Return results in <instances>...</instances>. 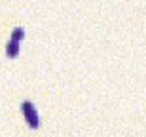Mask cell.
<instances>
[{"mask_svg": "<svg viewBox=\"0 0 146 137\" xmlns=\"http://www.w3.org/2000/svg\"><path fill=\"white\" fill-rule=\"evenodd\" d=\"M23 36H25L23 29H15V31H13V34H11V38H13V40H19V42L23 40Z\"/></svg>", "mask_w": 146, "mask_h": 137, "instance_id": "3957f363", "label": "cell"}, {"mask_svg": "<svg viewBox=\"0 0 146 137\" xmlns=\"http://www.w3.org/2000/svg\"><path fill=\"white\" fill-rule=\"evenodd\" d=\"M23 114H25V118H27V122H29V126L31 128H38V114H36V109L33 107V103H29V101H25L23 103Z\"/></svg>", "mask_w": 146, "mask_h": 137, "instance_id": "6da1fadb", "label": "cell"}, {"mask_svg": "<svg viewBox=\"0 0 146 137\" xmlns=\"http://www.w3.org/2000/svg\"><path fill=\"white\" fill-rule=\"evenodd\" d=\"M17 51H19V40H10V44H8V55L10 57H15Z\"/></svg>", "mask_w": 146, "mask_h": 137, "instance_id": "7a4b0ae2", "label": "cell"}]
</instances>
